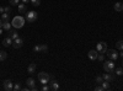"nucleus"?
I'll list each match as a JSON object with an SVG mask.
<instances>
[{"mask_svg":"<svg viewBox=\"0 0 123 91\" xmlns=\"http://www.w3.org/2000/svg\"><path fill=\"white\" fill-rule=\"evenodd\" d=\"M12 44V39L10 38V37H6L4 41H3V46H5V47H9V46H11Z\"/></svg>","mask_w":123,"mask_h":91,"instance_id":"18","label":"nucleus"},{"mask_svg":"<svg viewBox=\"0 0 123 91\" xmlns=\"http://www.w3.org/2000/svg\"><path fill=\"white\" fill-rule=\"evenodd\" d=\"M9 3L11 6H15V5H18L20 4V0H9Z\"/></svg>","mask_w":123,"mask_h":91,"instance_id":"28","label":"nucleus"},{"mask_svg":"<svg viewBox=\"0 0 123 91\" xmlns=\"http://www.w3.org/2000/svg\"><path fill=\"white\" fill-rule=\"evenodd\" d=\"M33 52L35 53H41V44H36L33 47Z\"/></svg>","mask_w":123,"mask_h":91,"instance_id":"26","label":"nucleus"},{"mask_svg":"<svg viewBox=\"0 0 123 91\" xmlns=\"http://www.w3.org/2000/svg\"><path fill=\"white\" fill-rule=\"evenodd\" d=\"M37 17H38V14L36 12V11H28V12H26V20L28 22H35L36 20H37Z\"/></svg>","mask_w":123,"mask_h":91,"instance_id":"5","label":"nucleus"},{"mask_svg":"<svg viewBox=\"0 0 123 91\" xmlns=\"http://www.w3.org/2000/svg\"><path fill=\"white\" fill-rule=\"evenodd\" d=\"M6 57H7V53H6V52H3V50H0V62L5 60Z\"/></svg>","mask_w":123,"mask_h":91,"instance_id":"20","label":"nucleus"},{"mask_svg":"<svg viewBox=\"0 0 123 91\" xmlns=\"http://www.w3.org/2000/svg\"><path fill=\"white\" fill-rule=\"evenodd\" d=\"M97 59L100 60V62H104V60H105V55L101 53V54H98V55H97Z\"/></svg>","mask_w":123,"mask_h":91,"instance_id":"30","label":"nucleus"},{"mask_svg":"<svg viewBox=\"0 0 123 91\" xmlns=\"http://www.w3.org/2000/svg\"><path fill=\"white\" fill-rule=\"evenodd\" d=\"M18 12L20 14H26L27 12V7H26V4H18Z\"/></svg>","mask_w":123,"mask_h":91,"instance_id":"15","label":"nucleus"},{"mask_svg":"<svg viewBox=\"0 0 123 91\" xmlns=\"http://www.w3.org/2000/svg\"><path fill=\"white\" fill-rule=\"evenodd\" d=\"M96 50L98 53H106V50H107V43L106 42H98L97 46H96Z\"/></svg>","mask_w":123,"mask_h":91,"instance_id":"6","label":"nucleus"},{"mask_svg":"<svg viewBox=\"0 0 123 91\" xmlns=\"http://www.w3.org/2000/svg\"><path fill=\"white\" fill-rule=\"evenodd\" d=\"M97 55H98V52L96 49H91L90 52L87 53V57H89V59H91V60H96L97 59Z\"/></svg>","mask_w":123,"mask_h":91,"instance_id":"10","label":"nucleus"},{"mask_svg":"<svg viewBox=\"0 0 123 91\" xmlns=\"http://www.w3.org/2000/svg\"><path fill=\"white\" fill-rule=\"evenodd\" d=\"M102 81H104V78H102L101 75H98V76H96V79H95V83H96V84H98V85H101V84H102Z\"/></svg>","mask_w":123,"mask_h":91,"instance_id":"23","label":"nucleus"},{"mask_svg":"<svg viewBox=\"0 0 123 91\" xmlns=\"http://www.w3.org/2000/svg\"><path fill=\"white\" fill-rule=\"evenodd\" d=\"M48 52V46L47 44H41V53H47Z\"/></svg>","mask_w":123,"mask_h":91,"instance_id":"21","label":"nucleus"},{"mask_svg":"<svg viewBox=\"0 0 123 91\" xmlns=\"http://www.w3.org/2000/svg\"><path fill=\"white\" fill-rule=\"evenodd\" d=\"M49 84V89L52 91H58L59 90V84L55 81L54 79H52V83H48Z\"/></svg>","mask_w":123,"mask_h":91,"instance_id":"12","label":"nucleus"},{"mask_svg":"<svg viewBox=\"0 0 123 91\" xmlns=\"http://www.w3.org/2000/svg\"><path fill=\"white\" fill-rule=\"evenodd\" d=\"M21 1H22L24 4H27V3H30V0H21Z\"/></svg>","mask_w":123,"mask_h":91,"instance_id":"35","label":"nucleus"},{"mask_svg":"<svg viewBox=\"0 0 123 91\" xmlns=\"http://www.w3.org/2000/svg\"><path fill=\"white\" fill-rule=\"evenodd\" d=\"M95 90H96V91H104V89H102V86H101V85L96 86V87H95Z\"/></svg>","mask_w":123,"mask_h":91,"instance_id":"33","label":"nucleus"},{"mask_svg":"<svg viewBox=\"0 0 123 91\" xmlns=\"http://www.w3.org/2000/svg\"><path fill=\"white\" fill-rule=\"evenodd\" d=\"M38 80H39V83L42 84V85H46V84L49 83L50 76L46 72H41V73H38Z\"/></svg>","mask_w":123,"mask_h":91,"instance_id":"3","label":"nucleus"},{"mask_svg":"<svg viewBox=\"0 0 123 91\" xmlns=\"http://www.w3.org/2000/svg\"><path fill=\"white\" fill-rule=\"evenodd\" d=\"M30 3L32 4L33 6H39V4H41V0H30Z\"/></svg>","mask_w":123,"mask_h":91,"instance_id":"25","label":"nucleus"},{"mask_svg":"<svg viewBox=\"0 0 123 91\" xmlns=\"http://www.w3.org/2000/svg\"><path fill=\"white\" fill-rule=\"evenodd\" d=\"M113 7H115V10H116L117 12H122L123 11V4L122 3H116Z\"/></svg>","mask_w":123,"mask_h":91,"instance_id":"17","label":"nucleus"},{"mask_svg":"<svg viewBox=\"0 0 123 91\" xmlns=\"http://www.w3.org/2000/svg\"><path fill=\"white\" fill-rule=\"evenodd\" d=\"M7 37H10L14 41V39L18 38L20 36H18V32L17 31H15V30H14V31H12V30H10V31H7Z\"/></svg>","mask_w":123,"mask_h":91,"instance_id":"13","label":"nucleus"},{"mask_svg":"<svg viewBox=\"0 0 123 91\" xmlns=\"http://www.w3.org/2000/svg\"><path fill=\"white\" fill-rule=\"evenodd\" d=\"M116 74L117 75H123V68H117L116 69Z\"/></svg>","mask_w":123,"mask_h":91,"instance_id":"29","label":"nucleus"},{"mask_svg":"<svg viewBox=\"0 0 123 91\" xmlns=\"http://www.w3.org/2000/svg\"><path fill=\"white\" fill-rule=\"evenodd\" d=\"M102 78H104L105 81H108V83H111V81H113V80H115V75L112 73H105L104 75H102Z\"/></svg>","mask_w":123,"mask_h":91,"instance_id":"11","label":"nucleus"},{"mask_svg":"<svg viewBox=\"0 0 123 91\" xmlns=\"http://www.w3.org/2000/svg\"><path fill=\"white\" fill-rule=\"evenodd\" d=\"M3 86H4V90H6V91L14 90V83L11 81V80H9V79H6V80L3 81Z\"/></svg>","mask_w":123,"mask_h":91,"instance_id":"7","label":"nucleus"},{"mask_svg":"<svg viewBox=\"0 0 123 91\" xmlns=\"http://www.w3.org/2000/svg\"><path fill=\"white\" fill-rule=\"evenodd\" d=\"M14 90H15V91H20V90H22L21 84H20V83H16V84L14 85Z\"/></svg>","mask_w":123,"mask_h":91,"instance_id":"27","label":"nucleus"},{"mask_svg":"<svg viewBox=\"0 0 123 91\" xmlns=\"http://www.w3.org/2000/svg\"><path fill=\"white\" fill-rule=\"evenodd\" d=\"M35 72H36V64L35 63H31L28 65V68H27V73L28 74H33Z\"/></svg>","mask_w":123,"mask_h":91,"instance_id":"16","label":"nucleus"},{"mask_svg":"<svg viewBox=\"0 0 123 91\" xmlns=\"http://www.w3.org/2000/svg\"><path fill=\"white\" fill-rule=\"evenodd\" d=\"M118 55H121V57H122V58H123V49H122V50H121V53H118Z\"/></svg>","mask_w":123,"mask_h":91,"instance_id":"36","label":"nucleus"},{"mask_svg":"<svg viewBox=\"0 0 123 91\" xmlns=\"http://www.w3.org/2000/svg\"><path fill=\"white\" fill-rule=\"evenodd\" d=\"M5 12V9L3 7V6H0V15H1V14H4Z\"/></svg>","mask_w":123,"mask_h":91,"instance_id":"34","label":"nucleus"},{"mask_svg":"<svg viewBox=\"0 0 123 91\" xmlns=\"http://www.w3.org/2000/svg\"><path fill=\"white\" fill-rule=\"evenodd\" d=\"M9 18H10V14L9 12L1 14V20H3V21H6V20H9Z\"/></svg>","mask_w":123,"mask_h":91,"instance_id":"24","label":"nucleus"},{"mask_svg":"<svg viewBox=\"0 0 123 91\" xmlns=\"http://www.w3.org/2000/svg\"><path fill=\"white\" fill-rule=\"evenodd\" d=\"M101 86H102V89H104V91L105 90H110L111 89V83H108V81H102V84H101Z\"/></svg>","mask_w":123,"mask_h":91,"instance_id":"19","label":"nucleus"},{"mask_svg":"<svg viewBox=\"0 0 123 91\" xmlns=\"http://www.w3.org/2000/svg\"><path fill=\"white\" fill-rule=\"evenodd\" d=\"M26 85L30 90H36V83H35V79L33 78H28L26 80Z\"/></svg>","mask_w":123,"mask_h":91,"instance_id":"8","label":"nucleus"},{"mask_svg":"<svg viewBox=\"0 0 123 91\" xmlns=\"http://www.w3.org/2000/svg\"><path fill=\"white\" fill-rule=\"evenodd\" d=\"M106 54H107V57L111 59V60H113V62H116V60L118 59V52L116 49H107L106 50Z\"/></svg>","mask_w":123,"mask_h":91,"instance_id":"4","label":"nucleus"},{"mask_svg":"<svg viewBox=\"0 0 123 91\" xmlns=\"http://www.w3.org/2000/svg\"><path fill=\"white\" fill-rule=\"evenodd\" d=\"M104 70L106 73H113V70H115V63H113V60H107V62H105L104 60Z\"/></svg>","mask_w":123,"mask_h":91,"instance_id":"2","label":"nucleus"},{"mask_svg":"<svg viewBox=\"0 0 123 91\" xmlns=\"http://www.w3.org/2000/svg\"><path fill=\"white\" fill-rule=\"evenodd\" d=\"M22 44H24V39L21 37H18V38H16V39L12 41V47L14 48H21Z\"/></svg>","mask_w":123,"mask_h":91,"instance_id":"9","label":"nucleus"},{"mask_svg":"<svg viewBox=\"0 0 123 91\" xmlns=\"http://www.w3.org/2000/svg\"><path fill=\"white\" fill-rule=\"evenodd\" d=\"M11 22L9 21V20H6V21H3V24H1V27H3V30H5V31H10L11 30Z\"/></svg>","mask_w":123,"mask_h":91,"instance_id":"14","label":"nucleus"},{"mask_svg":"<svg viewBox=\"0 0 123 91\" xmlns=\"http://www.w3.org/2000/svg\"><path fill=\"white\" fill-rule=\"evenodd\" d=\"M116 48L119 49V50L123 49V39H121V41H118V42L116 43Z\"/></svg>","mask_w":123,"mask_h":91,"instance_id":"22","label":"nucleus"},{"mask_svg":"<svg viewBox=\"0 0 123 91\" xmlns=\"http://www.w3.org/2000/svg\"><path fill=\"white\" fill-rule=\"evenodd\" d=\"M4 9H5V12L11 14V5H10V6H6V7H4Z\"/></svg>","mask_w":123,"mask_h":91,"instance_id":"31","label":"nucleus"},{"mask_svg":"<svg viewBox=\"0 0 123 91\" xmlns=\"http://www.w3.org/2000/svg\"><path fill=\"white\" fill-rule=\"evenodd\" d=\"M50 89H49V86H47V84L46 85H42V91H49Z\"/></svg>","mask_w":123,"mask_h":91,"instance_id":"32","label":"nucleus"},{"mask_svg":"<svg viewBox=\"0 0 123 91\" xmlns=\"http://www.w3.org/2000/svg\"><path fill=\"white\" fill-rule=\"evenodd\" d=\"M122 67H123V62H122Z\"/></svg>","mask_w":123,"mask_h":91,"instance_id":"37","label":"nucleus"},{"mask_svg":"<svg viewBox=\"0 0 123 91\" xmlns=\"http://www.w3.org/2000/svg\"><path fill=\"white\" fill-rule=\"evenodd\" d=\"M11 25H12L15 28H21V27H24V25H25V18H24L22 16H15V17L12 18Z\"/></svg>","mask_w":123,"mask_h":91,"instance_id":"1","label":"nucleus"}]
</instances>
